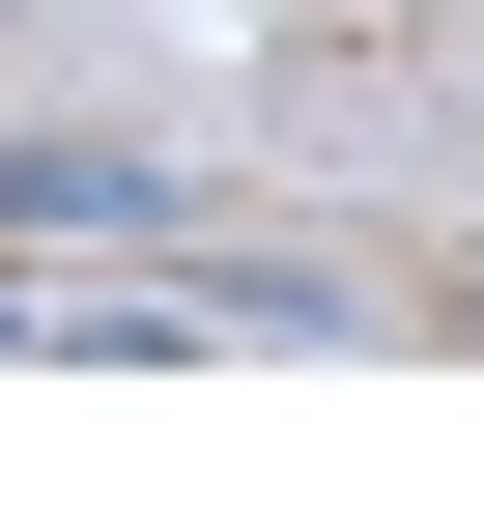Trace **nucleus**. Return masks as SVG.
<instances>
[{
	"label": "nucleus",
	"instance_id": "f257e3e1",
	"mask_svg": "<svg viewBox=\"0 0 484 512\" xmlns=\"http://www.w3.org/2000/svg\"><path fill=\"white\" fill-rule=\"evenodd\" d=\"M0 228H171L143 143H0Z\"/></svg>",
	"mask_w": 484,
	"mask_h": 512
}]
</instances>
